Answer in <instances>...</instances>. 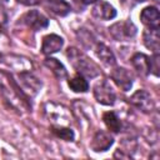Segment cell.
<instances>
[{
  "label": "cell",
  "mask_w": 160,
  "mask_h": 160,
  "mask_svg": "<svg viewBox=\"0 0 160 160\" xmlns=\"http://www.w3.org/2000/svg\"><path fill=\"white\" fill-rule=\"evenodd\" d=\"M44 115L50 121L51 125H62L68 126L71 121V115L68 108L61 104L48 101L44 104Z\"/></svg>",
  "instance_id": "3"
},
{
  "label": "cell",
  "mask_w": 160,
  "mask_h": 160,
  "mask_svg": "<svg viewBox=\"0 0 160 160\" xmlns=\"http://www.w3.org/2000/svg\"><path fill=\"white\" fill-rule=\"evenodd\" d=\"M21 21L30 29L35 30V31H39V30H42L45 28H48L49 25V20L46 16H44L40 11L38 10H30L28 12H25L22 16H21Z\"/></svg>",
  "instance_id": "8"
},
{
  "label": "cell",
  "mask_w": 160,
  "mask_h": 160,
  "mask_svg": "<svg viewBox=\"0 0 160 160\" xmlns=\"http://www.w3.org/2000/svg\"><path fill=\"white\" fill-rule=\"evenodd\" d=\"M129 102L131 105H134L135 108H138L140 111L142 112H151L155 108V104H154V100L151 98V95L146 91V90H136L130 98H129Z\"/></svg>",
  "instance_id": "7"
},
{
  "label": "cell",
  "mask_w": 160,
  "mask_h": 160,
  "mask_svg": "<svg viewBox=\"0 0 160 160\" xmlns=\"http://www.w3.org/2000/svg\"><path fill=\"white\" fill-rule=\"evenodd\" d=\"M44 64H45V66H48V68L52 71V74H54L59 80H62V79L66 78V74H68V72H66V69L64 68V65H62L58 59L51 58V56H48V58L45 59Z\"/></svg>",
  "instance_id": "18"
},
{
  "label": "cell",
  "mask_w": 160,
  "mask_h": 160,
  "mask_svg": "<svg viewBox=\"0 0 160 160\" xmlns=\"http://www.w3.org/2000/svg\"><path fill=\"white\" fill-rule=\"evenodd\" d=\"M16 84L20 88L21 92L29 99L34 98L41 89V81L34 76L30 71H21L16 75Z\"/></svg>",
  "instance_id": "4"
},
{
  "label": "cell",
  "mask_w": 160,
  "mask_h": 160,
  "mask_svg": "<svg viewBox=\"0 0 160 160\" xmlns=\"http://www.w3.org/2000/svg\"><path fill=\"white\" fill-rule=\"evenodd\" d=\"M111 79L122 91H129L132 86V75L125 68H114L111 71Z\"/></svg>",
  "instance_id": "10"
},
{
  "label": "cell",
  "mask_w": 160,
  "mask_h": 160,
  "mask_svg": "<svg viewBox=\"0 0 160 160\" xmlns=\"http://www.w3.org/2000/svg\"><path fill=\"white\" fill-rule=\"evenodd\" d=\"M69 88L74 91V92H86L89 90V82L85 79V76L78 74L75 76H72L69 80Z\"/></svg>",
  "instance_id": "20"
},
{
  "label": "cell",
  "mask_w": 160,
  "mask_h": 160,
  "mask_svg": "<svg viewBox=\"0 0 160 160\" xmlns=\"http://www.w3.org/2000/svg\"><path fill=\"white\" fill-rule=\"evenodd\" d=\"M142 41H144V45L149 50H151L155 55L159 54V49H160L159 29H154V28L146 29L142 34Z\"/></svg>",
  "instance_id": "15"
},
{
  "label": "cell",
  "mask_w": 160,
  "mask_h": 160,
  "mask_svg": "<svg viewBox=\"0 0 160 160\" xmlns=\"http://www.w3.org/2000/svg\"><path fill=\"white\" fill-rule=\"evenodd\" d=\"M109 32L116 41H128L136 35V26L130 20H122L112 24Z\"/></svg>",
  "instance_id": "6"
},
{
  "label": "cell",
  "mask_w": 160,
  "mask_h": 160,
  "mask_svg": "<svg viewBox=\"0 0 160 160\" xmlns=\"http://www.w3.org/2000/svg\"><path fill=\"white\" fill-rule=\"evenodd\" d=\"M84 4H94L95 1H98V0H81Z\"/></svg>",
  "instance_id": "23"
},
{
  "label": "cell",
  "mask_w": 160,
  "mask_h": 160,
  "mask_svg": "<svg viewBox=\"0 0 160 160\" xmlns=\"http://www.w3.org/2000/svg\"><path fill=\"white\" fill-rule=\"evenodd\" d=\"M51 131L54 135H56L58 138L65 140V141H72L75 139V134L74 131L68 128V126H62V125H51Z\"/></svg>",
  "instance_id": "21"
},
{
  "label": "cell",
  "mask_w": 160,
  "mask_h": 160,
  "mask_svg": "<svg viewBox=\"0 0 160 160\" xmlns=\"http://www.w3.org/2000/svg\"><path fill=\"white\" fill-rule=\"evenodd\" d=\"M136 2H144V1H146V0H135Z\"/></svg>",
  "instance_id": "24"
},
{
  "label": "cell",
  "mask_w": 160,
  "mask_h": 160,
  "mask_svg": "<svg viewBox=\"0 0 160 160\" xmlns=\"http://www.w3.org/2000/svg\"><path fill=\"white\" fill-rule=\"evenodd\" d=\"M2 58H4V56H2V55H1V52H0V61H2Z\"/></svg>",
  "instance_id": "25"
},
{
  "label": "cell",
  "mask_w": 160,
  "mask_h": 160,
  "mask_svg": "<svg viewBox=\"0 0 160 160\" xmlns=\"http://www.w3.org/2000/svg\"><path fill=\"white\" fill-rule=\"evenodd\" d=\"M66 56L80 75L85 78H95L100 74L98 65L94 61H91L86 55L80 52L78 49L69 48L66 51Z\"/></svg>",
  "instance_id": "2"
},
{
  "label": "cell",
  "mask_w": 160,
  "mask_h": 160,
  "mask_svg": "<svg viewBox=\"0 0 160 160\" xmlns=\"http://www.w3.org/2000/svg\"><path fill=\"white\" fill-rule=\"evenodd\" d=\"M102 120L106 128L112 132H119L121 130V120L114 111H106L102 115Z\"/></svg>",
  "instance_id": "19"
},
{
  "label": "cell",
  "mask_w": 160,
  "mask_h": 160,
  "mask_svg": "<svg viewBox=\"0 0 160 160\" xmlns=\"http://www.w3.org/2000/svg\"><path fill=\"white\" fill-rule=\"evenodd\" d=\"M131 65L134 66V69L138 71L139 75L141 76H148L151 72V59L141 52H136L132 55L131 58Z\"/></svg>",
  "instance_id": "13"
},
{
  "label": "cell",
  "mask_w": 160,
  "mask_h": 160,
  "mask_svg": "<svg viewBox=\"0 0 160 160\" xmlns=\"http://www.w3.org/2000/svg\"><path fill=\"white\" fill-rule=\"evenodd\" d=\"M64 45V39L56 34H49L42 38V44H41V51L45 55H51L61 50Z\"/></svg>",
  "instance_id": "12"
},
{
  "label": "cell",
  "mask_w": 160,
  "mask_h": 160,
  "mask_svg": "<svg viewBox=\"0 0 160 160\" xmlns=\"http://www.w3.org/2000/svg\"><path fill=\"white\" fill-rule=\"evenodd\" d=\"M112 144H114V139L110 135V132H106L104 130H99L92 136L91 142H90V148L95 152H102V151H106Z\"/></svg>",
  "instance_id": "11"
},
{
  "label": "cell",
  "mask_w": 160,
  "mask_h": 160,
  "mask_svg": "<svg viewBox=\"0 0 160 160\" xmlns=\"http://www.w3.org/2000/svg\"><path fill=\"white\" fill-rule=\"evenodd\" d=\"M45 6L58 16H66L71 11L70 5L65 0H45Z\"/></svg>",
  "instance_id": "17"
},
{
  "label": "cell",
  "mask_w": 160,
  "mask_h": 160,
  "mask_svg": "<svg viewBox=\"0 0 160 160\" xmlns=\"http://www.w3.org/2000/svg\"><path fill=\"white\" fill-rule=\"evenodd\" d=\"M95 54L98 56V59L106 66H115V55L111 51V49L109 46H106L102 42H98L95 46Z\"/></svg>",
  "instance_id": "16"
},
{
  "label": "cell",
  "mask_w": 160,
  "mask_h": 160,
  "mask_svg": "<svg viewBox=\"0 0 160 160\" xmlns=\"http://www.w3.org/2000/svg\"><path fill=\"white\" fill-rule=\"evenodd\" d=\"M91 14H92L94 18L105 21V20L114 19L116 16V10L111 4H109L104 0H98L92 4Z\"/></svg>",
  "instance_id": "9"
},
{
  "label": "cell",
  "mask_w": 160,
  "mask_h": 160,
  "mask_svg": "<svg viewBox=\"0 0 160 160\" xmlns=\"http://www.w3.org/2000/svg\"><path fill=\"white\" fill-rule=\"evenodd\" d=\"M16 2L25 5V6H34V5H38L40 0H16Z\"/></svg>",
  "instance_id": "22"
},
{
  "label": "cell",
  "mask_w": 160,
  "mask_h": 160,
  "mask_svg": "<svg viewBox=\"0 0 160 160\" xmlns=\"http://www.w3.org/2000/svg\"><path fill=\"white\" fill-rule=\"evenodd\" d=\"M94 98L101 105H114L116 94L114 88L108 80H100L94 85Z\"/></svg>",
  "instance_id": "5"
},
{
  "label": "cell",
  "mask_w": 160,
  "mask_h": 160,
  "mask_svg": "<svg viewBox=\"0 0 160 160\" xmlns=\"http://www.w3.org/2000/svg\"><path fill=\"white\" fill-rule=\"evenodd\" d=\"M140 20L148 28L159 29V24H160L159 10L155 6H146V8H144L141 10V12H140Z\"/></svg>",
  "instance_id": "14"
},
{
  "label": "cell",
  "mask_w": 160,
  "mask_h": 160,
  "mask_svg": "<svg viewBox=\"0 0 160 160\" xmlns=\"http://www.w3.org/2000/svg\"><path fill=\"white\" fill-rule=\"evenodd\" d=\"M0 91L4 98L18 109H29L28 98L21 92L16 81L11 75L0 71Z\"/></svg>",
  "instance_id": "1"
}]
</instances>
